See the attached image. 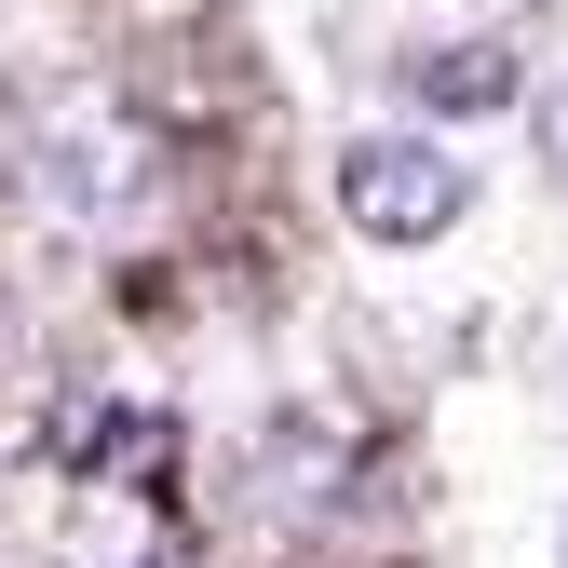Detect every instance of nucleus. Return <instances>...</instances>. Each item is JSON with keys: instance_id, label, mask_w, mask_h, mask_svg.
<instances>
[{"instance_id": "5", "label": "nucleus", "mask_w": 568, "mask_h": 568, "mask_svg": "<svg viewBox=\"0 0 568 568\" xmlns=\"http://www.w3.org/2000/svg\"><path fill=\"white\" fill-rule=\"evenodd\" d=\"M555 14H568V0H555Z\"/></svg>"}, {"instance_id": "1", "label": "nucleus", "mask_w": 568, "mask_h": 568, "mask_svg": "<svg viewBox=\"0 0 568 568\" xmlns=\"http://www.w3.org/2000/svg\"><path fill=\"white\" fill-rule=\"evenodd\" d=\"M150 176H163V150H150V122H135L122 95L82 82V95L41 109V203L54 217H135Z\"/></svg>"}, {"instance_id": "2", "label": "nucleus", "mask_w": 568, "mask_h": 568, "mask_svg": "<svg viewBox=\"0 0 568 568\" xmlns=\"http://www.w3.org/2000/svg\"><path fill=\"white\" fill-rule=\"evenodd\" d=\"M460 203H474V176L434 135H352L338 150V217L366 244H434V231H460Z\"/></svg>"}, {"instance_id": "3", "label": "nucleus", "mask_w": 568, "mask_h": 568, "mask_svg": "<svg viewBox=\"0 0 568 568\" xmlns=\"http://www.w3.org/2000/svg\"><path fill=\"white\" fill-rule=\"evenodd\" d=\"M54 568H176V501H163V474H68Z\"/></svg>"}, {"instance_id": "4", "label": "nucleus", "mask_w": 568, "mask_h": 568, "mask_svg": "<svg viewBox=\"0 0 568 568\" xmlns=\"http://www.w3.org/2000/svg\"><path fill=\"white\" fill-rule=\"evenodd\" d=\"M406 95L447 109V122H487V109L528 95V68H515V41H434V54H406Z\"/></svg>"}]
</instances>
